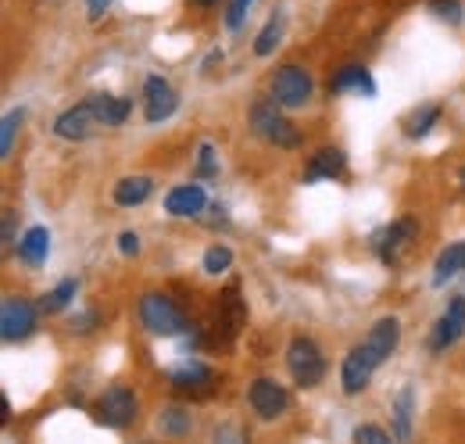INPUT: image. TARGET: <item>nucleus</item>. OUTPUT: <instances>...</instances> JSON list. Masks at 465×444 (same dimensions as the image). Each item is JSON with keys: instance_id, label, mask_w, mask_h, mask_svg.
<instances>
[{"instance_id": "f8f14e48", "label": "nucleus", "mask_w": 465, "mask_h": 444, "mask_svg": "<svg viewBox=\"0 0 465 444\" xmlns=\"http://www.w3.org/2000/svg\"><path fill=\"white\" fill-rule=\"evenodd\" d=\"M398 337H401V327H398V319L394 316H387V319H380L369 337L361 340V348L376 358V362H387L391 355H394V348H398Z\"/></svg>"}, {"instance_id": "2eb2a0df", "label": "nucleus", "mask_w": 465, "mask_h": 444, "mask_svg": "<svg viewBox=\"0 0 465 444\" xmlns=\"http://www.w3.org/2000/svg\"><path fill=\"white\" fill-rule=\"evenodd\" d=\"M175 105H179V97H175V90L169 86V79L151 76L147 79V122H165L175 111Z\"/></svg>"}, {"instance_id": "a211bd4d", "label": "nucleus", "mask_w": 465, "mask_h": 444, "mask_svg": "<svg viewBox=\"0 0 465 444\" xmlns=\"http://www.w3.org/2000/svg\"><path fill=\"white\" fill-rule=\"evenodd\" d=\"M47 251H51V229H47V226H33V229L22 237V244H18V255H22V262H29V266H44V262H47Z\"/></svg>"}, {"instance_id": "0eeeda50", "label": "nucleus", "mask_w": 465, "mask_h": 444, "mask_svg": "<svg viewBox=\"0 0 465 444\" xmlns=\"http://www.w3.org/2000/svg\"><path fill=\"white\" fill-rule=\"evenodd\" d=\"M97 122H101V115L94 108V101H86V105H75V108L61 111V118L54 122V133L64 136V140H86L97 129Z\"/></svg>"}, {"instance_id": "c85d7f7f", "label": "nucleus", "mask_w": 465, "mask_h": 444, "mask_svg": "<svg viewBox=\"0 0 465 444\" xmlns=\"http://www.w3.org/2000/svg\"><path fill=\"white\" fill-rule=\"evenodd\" d=\"M276 44H280V18H272V22L262 29V36L254 40V55L258 57L272 55V51H276Z\"/></svg>"}, {"instance_id": "f257e3e1", "label": "nucleus", "mask_w": 465, "mask_h": 444, "mask_svg": "<svg viewBox=\"0 0 465 444\" xmlns=\"http://www.w3.org/2000/svg\"><path fill=\"white\" fill-rule=\"evenodd\" d=\"M251 126H254V133H258V136H265L269 144H276V147H283V151L301 147V133H297L291 122L280 115L276 101H258L254 111H251Z\"/></svg>"}, {"instance_id": "20e7f679", "label": "nucleus", "mask_w": 465, "mask_h": 444, "mask_svg": "<svg viewBox=\"0 0 465 444\" xmlns=\"http://www.w3.org/2000/svg\"><path fill=\"white\" fill-rule=\"evenodd\" d=\"M272 101L283 108H301L312 101V76L297 65H283L272 79Z\"/></svg>"}, {"instance_id": "2f4dec72", "label": "nucleus", "mask_w": 465, "mask_h": 444, "mask_svg": "<svg viewBox=\"0 0 465 444\" xmlns=\"http://www.w3.org/2000/svg\"><path fill=\"white\" fill-rule=\"evenodd\" d=\"M430 7H433L440 18H448L451 25L462 22V4H459V0H430Z\"/></svg>"}, {"instance_id": "412c9836", "label": "nucleus", "mask_w": 465, "mask_h": 444, "mask_svg": "<svg viewBox=\"0 0 465 444\" xmlns=\"http://www.w3.org/2000/svg\"><path fill=\"white\" fill-rule=\"evenodd\" d=\"M94 108H97L104 126H122V122L129 118L133 105H129L125 97H108V94H104V97H94Z\"/></svg>"}, {"instance_id": "6e6552de", "label": "nucleus", "mask_w": 465, "mask_h": 444, "mask_svg": "<svg viewBox=\"0 0 465 444\" xmlns=\"http://www.w3.org/2000/svg\"><path fill=\"white\" fill-rule=\"evenodd\" d=\"M415 229H419V222L411 219V216L391 222L387 229H380V233H376V240H372V244H376V251H380V258H383V262H398V255L411 244Z\"/></svg>"}, {"instance_id": "7c9ffc66", "label": "nucleus", "mask_w": 465, "mask_h": 444, "mask_svg": "<svg viewBox=\"0 0 465 444\" xmlns=\"http://www.w3.org/2000/svg\"><path fill=\"white\" fill-rule=\"evenodd\" d=\"M354 444H394V441H391V434H387V430H380V427L365 423V427H358V430H354Z\"/></svg>"}, {"instance_id": "9b49d317", "label": "nucleus", "mask_w": 465, "mask_h": 444, "mask_svg": "<svg viewBox=\"0 0 465 444\" xmlns=\"http://www.w3.org/2000/svg\"><path fill=\"white\" fill-rule=\"evenodd\" d=\"M251 405H254V412L262 419H276V416L287 412L291 398H287V390L280 388L276 380H254L251 384Z\"/></svg>"}, {"instance_id": "e433bc0d", "label": "nucleus", "mask_w": 465, "mask_h": 444, "mask_svg": "<svg viewBox=\"0 0 465 444\" xmlns=\"http://www.w3.org/2000/svg\"><path fill=\"white\" fill-rule=\"evenodd\" d=\"M11 226H15V219H11V216H4V240H11Z\"/></svg>"}, {"instance_id": "dca6fc26", "label": "nucleus", "mask_w": 465, "mask_h": 444, "mask_svg": "<svg viewBox=\"0 0 465 444\" xmlns=\"http://www.w3.org/2000/svg\"><path fill=\"white\" fill-rule=\"evenodd\" d=\"M330 90L333 94H365V97H376V83H372V76L361 65H344L330 79Z\"/></svg>"}, {"instance_id": "4c0bfd02", "label": "nucleus", "mask_w": 465, "mask_h": 444, "mask_svg": "<svg viewBox=\"0 0 465 444\" xmlns=\"http://www.w3.org/2000/svg\"><path fill=\"white\" fill-rule=\"evenodd\" d=\"M193 4H201V7H212V4H219V0H193Z\"/></svg>"}, {"instance_id": "9d476101", "label": "nucleus", "mask_w": 465, "mask_h": 444, "mask_svg": "<svg viewBox=\"0 0 465 444\" xmlns=\"http://www.w3.org/2000/svg\"><path fill=\"white\" fill-rule=\"evenodd\" d=\"M376 358L358 344L354 351H351L348 358H344V369H341V384L348 394H361V390L369 388V380H372V373H376Z\"/></svg>"}, {"instance_id": "bb28decb", "label": "nucleus", "mask_w": 465, "mask_h": 444, "mask_svg": "<svg viewBox=\"0 0 465 444\" xmlns=\"http://www.w3.org/2000/svg\"><path fill=\"white\" fill-rule=\"evenodd\" d=\"M232 262V251L226 244H212L208 251H204V273H212V277H219V273H226Z\"/></svg>"}, {"instance_id": "393cba45", "label": "nucleus", "mask_w": 465, "mask_h": 444, "mask_svg": "<svg viewBox=\"0 0 465 444\" xmlns=\"http://www.w3.org/2000/svg\"><path fill=\"white\" fill-rule=\"evenodd\" d=\"M75 290H79V283H75V279H61L51 294H44L40 308H44V312H61V308H64V305L75 298Z\"/></svg>"}, {"instance_id": "1a4fd4ad", "label": "nucleus", "mask_w": 465, "mask_h": 444, "mask_svg": "<svg viewBox=\"0 0 465 444\" xmlns=\"http://www.w3.org/2000/svg\"><path fill=\"white\" fill-rule=\"evenodd\" d=\"M136 419V394L129 388H112L101 398V423L108 427H129Z\"/></svg>"}, {"instance_id": "473e14b6", "label": "nucleus", "mask_w": 465, "mask_h": 444, "mask_svg": "<svg viewBox=\"0 0 465 444\" xmlns=\"http://www.w3.org/2000/svg\"><path fill=\"white\" fill-rule=\"evenodd\" d=\"M247 7H251V0H232V4H230V15H226V25H230V29H240V22H243Z\"/></svg>"}, {"instance_id": "f704fd0d", "label": "nucleus", "mask_w": 465, "mask_h": 444, "mask_svg": "<svg viewBox=\"0 0 465 444\" xmlns=\"http://www.w3.org/2000/svg\"><path fill=\"white\" fill-rule=\"evenodd\" d=\"M118 251H122V255H136V251H140V240H136L133 229H125V233L118 237Z\"/></svg>"}, {"instance_id": "72a5a7b5", "label": "nucleus", "mask_w": 465, "mask_h": 444, "mask_svg": "<svg viewBox=\"0 0 465 444\" xmlns=\"http://www.w3.org/2000/svg\"><path fill=\"white\" fill-rule=\"evenodd\" d=\"M215 444H247V438L236 427H219L215 430Z\"/></svg>"}, {"instance_id": "6ab92c4d", "label": "nucleus", "mask_w": 465, "mask_h": 444, "mask_svg": "<svg viewBox=\"0 0 465 444\" xmlns=\"http://www.w3.org/2000/svg\"><path fill=\"white\" fill-rule=\"evenodd\" d=\"M465 273V240L459 244H448L440 255H437V269H433V283H448L451 277Z\"/></svg>"}, {"instance_id": "4468645a", "label": "nucleus", "mask_w": 465, "mask_h": 444, "mask_svg": "<svg viewBox=\"0 0 465 444\" xmlns=\"http://www.w3.org/2000/svg\"><path fill=\"white\" fill-rule=\"evenodd\" d=\"M204 205H208V197H204V190H201L197 183H183V187L169 190V197H165V212L175 216V219L201 216V212H204Z\"/></svg>"}, {"instance_id": "aec40b11", "label": "nucleus", "mask_w": 465, "mask_h": 444, "mask_svg": "<svg viewBox=\"0 0 465 444\" xmlns=\"http://www.w3.org/2000/svg\"><path fill=\"white\" fill-rule=\"evenodd\" d=\"M151 190H154V183L147 176H129V179H122L115 187V205H122V208L143 205L151 197Z\"/></svg>"}, {"instance_id": "c9c22d12", "label": "nucleus", "mask_w": 465, "mask_h": 444, "mask_svg": "<svg viewBox=\"0 0 465 444\" xmlns=\"http://www.w3.org/2000/svg\"><path fill=\"white\" fill-rule=\"evenodd\" d=\"M86 4H90L86 11H90V18H94V22H97V18H101V15L112 7V0H86Z\"/></svg>"}, {"instance_id": "ddd939ff", "label": "nucleus", "mask_w": 465, "mask_h": 444, "mask_svg": "<svg viewBox=\"0 0 465 444\" xmlns=\"http://www.w3.org/2000/svg\"><path fill=\"white\" fill-rule=\"evenodd\" d=\"M465 333V298H451V305L444 308L437 330H433V351H444L448 344H455L459 337Z\"/></svg>"}, {"instance_id": "c756f323", "label": "nucleus", "mask_w": 465, "mask_h": 444, "mask_svg": "<svg viewBox=\"0 0 465 444\" xmlns=\"http://www.w3.org/2000/svg\"><path fill=\"white\" fill-rule=\"evenodd\" d=\"M197 172H201V179H215V176H219V162H215V147H212V144H201Z\"/></svg>"}, {"instance_id": "a878e982", "label": "nucleus", "mask_w": 465, "mask_h": 444, "mask_svg": "<svg viewBox=\"0 0 465 444\" xmlns=\"http://www.w3.org/2000/svg\"><path fill=\"white\" fill-rule=\"evenodd\" d=\"M22 118H25V111L15 108L4 115V133H0V158H7L11 151H15V133H18V126H22Z\"/></svg>"}, {"instance_id": "4be33fe9", "label": "nucleus", "mask_w": 465, "mask_h": 444, "mask_svg": "<svg viewBox=\"0 0 465 444\" xmlns=\"http://www.w3.org/2000/svg\"><path fill=\"white\" fill-rule=\"evenodd\" d=\"M437 118H440V105H426V108L411 111V115L405 118V136H411V140L426 136V133L433 129Z\"/></svg>"}, {"instance_id": "f03ea898", "label": "nucleus", "mask_w": 465, "mask_h": 444, "mask_svg": "<svg viewBox=\"0 0 465 444\" xmlns=\"http://www.w3.org/2000/svg\"><path fill=\"white\" fill-rule=\"evenodd\" d=\"M287 369L301 388H315L322 377H326V358L322 351L315 348V340L308 337H293L291 348H287Z\"/></svg>"}, {"instance_id": "cd10ccee", "label": "nucleus", "mask_w": 465, "mask_h": 444, "mask_svg": "<svg viewBox=\"0 0 465 444\" xmlns=\"http://www.w3.org/2000/svg\"><path fill=\"white\" fill-rule=\"evenodd\" d=\"M223 312L230 316V333L240 330V323L247 319V308L240 305V290H236V287H230V290L223 294Z\"/></svg>"}, {"instance_id": "423d86ee", "label": "nucleus", "mask_w": 465, "mask_h": 444, "mask_svg": "<svg viewBox=\"0 0 465 444\" xmlns=\"http://www.w3.org/2000/svg\"><path fill=\"white\" fill-rule=\"evenodd\" d=\"M169 380H173L175 390H183V394H190V398H204V394L215 390V373H212L208 366H201V362H183V366H175V369H169Z\"/></svg>"}, {"instance_id": "5701e85b", "label": "nucleus", "mask_w": 465, "mask_h": 444, "mask_svg": "<svg viewBox=\"0 0 465 444\" xmlns=\"http://www.w3.org/2000/svg\"><path fill=\"white\" fill-rule=\"evenodd\" d=\"M411 398H415V390L405 388L394 401V434H398V441L411 438Z\"/></svg>"}, {"instance_id": "b1692460", "label": "nucleus", "mask_w": 465, "mask_h": 444, "mask_svg": "<svg viewBox=\"0 0 465 444\" xmlns=\"http://www.w3.org/2000/svg\"><path fill=\"white\" fill-rule=\"evenodd\" d=\"M158 427H162V434H169V438H183V434H190L193 419H190V412H186V409L173 405V409H165V412H162Z\"/></svg>"}, {"instance_id": "f3484780", "label": "nucleus", "mask_w": 465, "mask_h": 444, "mask_svg": "<svg viewBox=\"0 0 465 444\" xmlns=\"http://www.w3.org/2000/svg\"><path fill=\"white\" fill-rule=\"evenodd\" d=\"M348 166V158H344V151H337V147H326V151H319L312 162H308V172H304V179L308 183H319V179H333V176H341Z\"/></svg>"}, {"instance_id": "39448f33", "label": "nucleus", "mask_w": 465, "mask_h": 444, "mask_svg": "<svg viewBox=\"0 0 465 444\" xmlns=\"http://www.w3.org/2000/svg\"><path fill=\"white\" fill-rule=\"evenodd\" d=\"M33 327H36V308L22 298H7L0 308V337L7 344H15V340H25Z\"/></svg>"}, {"instance_id": "7ed1b4c3", "label": "nucleus", "mask_w": 465, "mask_h": 444, "mask_svg": "<svg viewBox=\"0 0 465 444\" xmlns=\"http://www.w3.org/2000/svg\"><path fill=\"white\" fill-rule=\"evenodd\" d=\"M140 319H143L147 330L158 333V337H173V333L186 330V316L179 312V305H175L173 298H165V294H147L140 301Z\"/></svg>"}, {"instance_id": "58836bf2", "label": "nucleus", "mask_w": 465, "mask_h": 444, "mask_svg": "<svg viewBox=\"0 0 465 444\" xmlns=\"http://www.w3.org/2000/svg\"><path fill=\"white\" fill-rule=\"evenodd\" d=\"M459 183H462V190H465V168L459 172Z\"/></svg>"}]
</instances>
